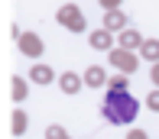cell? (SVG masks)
Listing matches in <instances>:
<instances>
[{"instance_id":"3","label":"cell","mask_w":159,"mask_h":139,"mask_svg":"<svg viewBox=\"0 0 159 139\" xmlns=\"http://www.w3.org/2000/svg\"><path fill=\"white\" fill-rule=\"evenodd\" d=\"M33 81H39V84L52 81V68H46V65H36V68H33Z\"/></svg>"},{"instance_id":"4","label":"cell","mask_w":159,"mask_h":139,"mask_svg":"<svg viewBox=\"0 0 159 139\" xmlns=\"http://www.w3.org/2000/svg\"><path fill=\"white\" fill-rule=\"evenodd\" d=\"M91 46H94V49H107V46H111V36H107V33H94V36H91Z\"/></svg>"},{"instance_id":"2","label":"cell","mask_w":159,"mask_h":139,"mask_svg":"<svg viewBox=\"0 0 159 139\" xmlns=\"http://www.w3.org/2000/svg\"><path fill=\"white\" fill-rule=\"evenodd\" d=\"M62 26H68V29H84V16H81V10H71V7H65L62 10Z\"/></svg>"},{"instance_id":"1","label":"cell","mask_w":159,"mask_h":139,"mask_svg":"<svg viewBox=\"0 0 159 139\" xmlns=\"http://www.w3.org/2000/svg\"><path fill=\"white\" fill-rule=\"evenodd\" d=\"M104 116L114 123H127L136 116V100L130 97V94H111L104 104Z\"/></svg>"},{"instance_id":"6","label":"cell","mask_w":159,"mask_h":139,"mask_svg":"<svg viewBox=\"0 0 159 139\" xmlns=\"http://www.w3.org/2000/svg\"><path fill=\"white\" fill-rule=\"evenodd\" d=\"M104 71H101V68H88V84H104Z\"/></svg>"},{"instance_id":"5","label":"cell","mask_w":159,"mask_h":139,"mask_svg":"<svg viewBox=\"0 0 159 139\" xmlns=\"http://www.w3.org/2000/svg\"><path fill=\"white\" fill-rule=\"evenodd\" d=\"M143 55H146L149 62H156V58H159V42H156V39L146 42V46H143Z\"/></svg>"},{"instance_id":"11","label":"cell","mask_w":159,"mask_h":139,"mask_svg":"<svg viewBox=\"0 0 159 139\" xmlns=\"http://www.w3.org/2000/svg\"><path fill=\"white\" fill-rule=\"evenodd\" d=\"M149 107H153V110H159V94H149Z\"/></svg>"},{"instance_id":"10","label":"cell","mask_w":159,"mask_h":139,"mask_svg":"<svg viewBox=\"0 0 159 139\" xmlns=\"http://www.w3.org/2000/svg\"><path fill=\"white\" fill-rule=\"evenodd\" d=\"M62 87H65V91H75V87H78V78H65Z\"/></svg>"},{"instance_id":"7","label":"cell","mask_w":159,"mask_h":139,"mask_svg":"<svg viewBox=\"0 0 159 139\" xmlns=\"http://www.w3.org/2000/svg\"><path fill=\"white\" fill-rule=\"evenodd\" d=\"M114 62H117L120 68H127V71L133 68V58H130V55H114Z\"/></svg>"},{"instance_id":"9","label":"cell","mask_w":159,"mask_h":139,"mask_svg":"<svg viewBox=\"0 0 159 139\" xmlns=\"http://www.w3.org/2000/svg\"><path fill=\"white\" fill-rule=\"evenodd\" d=\"M13 129H16V133H26V116L23 113H16V126Z\"/></svg>"},{"instance_id":"8","label":"cell","mask_w":159,"mask_h":139,"mask_svg":"<svg viewBox=\"0 0 159 139\" xmlns=\"http://www.w3.org/2000/svg\"><path fill=\"white\" fill-rule=\"evenodd\" d=\"M26 55H39V46H36V39H26V49H23Z\"/></svg>"}]
</instances>
